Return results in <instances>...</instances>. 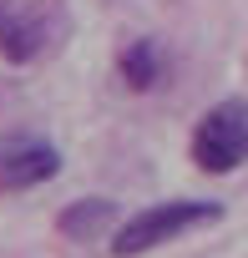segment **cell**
Segmentation results:
<instances>
[{
  "label": "cell",
  "instance_id": "5",
  "mask_svg": "<svg viewBox=\"0 0 248 258\" xmlns=\"http://www.w3.org/2000/svg\"><path fill=\"white\" fill-rule=\"evenodd\" d=\"M56 228H61V238H71V243H96V238L116 233V203H111V198H81V203L61 208Z\"/></svg>",
  "mask_w": 248,
  "mask_h": 258
},
{
  "label": "cell",
  "instance_id": "1",
  "mask_svg": "<svg viewBox=\"0 0 248 258\" xmlns=\"http://www.w3.org/2000/svg\"><path fill=\"white\" fill-rule=\"evenodd\" d=\"M208 223H223V203H208V198L152 203L111 233V258H142V253H152V248H162L193 228H208Z\"/></svg>",
  "mask_w": 248,
  "mask_h": 258
},
{
  "label": "cell",
  "instance_id": "2",
  "mask_svg": "<svg viewBox=\"0 0 248 258\" xmlns=\"http://www.w3.org/2000/svg\"><path fill=\"white\" fill-rule=\"evenodd\" d=\"M188 152H193V162H198L203 172H213V177L238 172V167L248 162V101L228 96V101L208 106V111L198 116V126H193Z\"/></svg>",
  "mask_w": 248,
  "mask_h": 258
},
{
  "label": "cell",
  "instance_id": "7",
  "mask_svg": "<svg viewBox=\"0 0 248 258\" xmlns=\"http://www.w3.org/2000/svg\"><path fill=\"white\" fill-rule=\"evenodd\" d=\"M6 11H11V0H0V36H6Z\"/></svg>",
  "mask_w": 248,
  "mask_h": 258
},
{
  "label": "cell",
  "instance_id": "6",
  "mask_svg": "<svg viewBox=\"0 0 248 258\" xmlns=\"http://www.w3.org/2000/svg\"><path fill=\"white\" fill-rule=\"evenodd\" d=\"M116 71H121V81H127L132 91H152L162 81V71H167V56H162L157 41H132L116 56Z\"/></svg>",
  "mask_w": 248,
  "mask_h": 258
},
{
  "label": "cell",
  "instance_id": "3",
  "mask_svg": "<svg viewBox=\"0 0 248 258\" xmlns=\"http://www.w3.org/2000/svg\"><path fill=\"white\" fill-rule=\"evenodd\" d=\"M61 172V147L41 132H0V192H31Z\"/></svg>",
  "mask_w": 248,
  "mask_h": 258
},
{
  "label": "cell",
  "instance_id": "4",
  "mask_svg": "<svg viewBox=\"0 0 248 258\" xmlns=\"http://www.w3.org/2000/svg\"><path fill=\"white\" fill-rule=\"evenodd\" d=\"M56 36H61L56 11H46V6H11V11H6L0 51H6V61H21V66H26V61L56 51Z\"/></svg>",
  "mask_w": 248,
  "mask_h": 258
}]
</instances>
